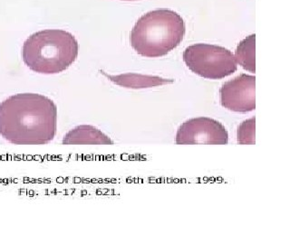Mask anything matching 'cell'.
Returning a JSON list of instances; mask_svg holds the SVG:
<instances>
[{
  "label": "cell",
  "instance_id": "cell-1",
  "mask_svg": "<svg viewBox=\"0 0 290 244\" xmlns=\"http://www.w3.org/2000/svg\"><path fill=\"white\" fill-rule=\"evenodd\" d=\"M56 129V105L44 95L20 93L0 103V135L12 144H47Z\"/></svg>",
  "mask_w": 290,
  "mask_h": 244
},
{
  "label": "cell",
  "instance_id": "cell-2",
  "mask_svg": "<svg viewBox=\"0 0 290 244\" xmlns=\"http://www.w3.org/2000/svg\"><path fill=\"white\" fill-rule=\"evenodd\" d=\"M186 32L182 17L170 9L161 8L143 15L131 29L130 42L138 54L161 57L175 49Z\"/></svg>",
  "mask_w": 290,
  "mask_h": 244
},
{
  "label": "cell",
  "instance_id": "cell-3",
  "mask_svg": "<svg viewBox=\"0 0 290 244\" xmlns=\"http://www.w3.org/2000/svg\"><path fill=\"white\" fill-rule=\"evenodd\" d=\"M78 42L69 32L47 29L26 40L22 58L32 71L42 74L59 73L69 68L78 55Z\"/></svg>",
  "mask_w": 290,
  "mask_h": 244
},
{
  "label": "cell",
  "instance_id": "cell-4",
  "mask_svg": "<svg viewBox=\"0 0 290 244\" xmlns=\"http://www.w3.org/2000/svg\"><path fill=\"white\" fill-rule=\"evenodd\" d=\"M183 61L191 71L199 76L220 80L231 75L237 70L234 54L225 47L196 44L183 52Z\"/></svg>",
  "mask_w": 290,
  "mask_h": 244
},
{
  "label": "cell",
  "instance_id": "cell-5",
  "mask_svg": "<svg viewBox=\"0 0 290 244\" xmlns=\"http://www.w3.org/2000/svg\"><path fill=\"white\" fill-rule=\"evenodd\" d=\"M228 142L229 134L225 127L218 120L207 117L184 121L176 134L178 145H227Z\"/></svg>",
  "mask_w": 290,
  "mask_h": 244
},
{
  "label": "cell",
  "instance_id": "cell-6",
  "mask_svg": "<svg viewBox=\"0 0 290 244\" xmlns=\"http://www.w3.org/2000/svg\"><path fill=\"white\" fill-rule=\"evenodd\" d=\"M220 103L225 109L247 113L256 109V77L242 73L226 81L219 90Z\"/></svg>",
  "mask_w": 290,
  "mask_h": 244
},
{
  "label": "cell",
  "instance_id": "cell-7",
  "mask_svg": "<svg viewBox=\"0 0 290 244\" xmlns=\"http://www.w3.org/2000/svg\"><path fill=\"white\" fill-rule=\"evenodd\" d=\"M63 145H113V141L100 129L90 125H80L68 131Z\"/></svg>",
  "mask_w": 290,
  "mask_h": 244
},
{
  "label": "cell",
  "instance_id": "cell-8",
  "mask_svg": "<svg viewBox=\"0 0 290 244\" xmlns=\"http://www.w3.org/2000/svg\"><path fill=\"white\" fill-rule=\"evenodd\" d=\"M111 81L128 89H144L173 83L172 79H163L158 76L142 75L138 73H124L120 75H109L103 73Z\"/></svg>",
  "mask_w": 290,
  "mask_h": 244
},
{
  "label": "cell",
  "instance_id": "cell-9",
  "mask_svg": "<svg viewBox=\"0 0 290 244\" xmlns=\"http://www.w3.org/2000/svg\"><path fill=\"white\" fill-rule=\"evenodd\" d=\"M256 34L246 37L238 44L235 59L237 63L242 66L243 69L250 73H256Z\"/></svg>",
  "mask_w": 290,
  "mask_h": 244
},
{
  "label": "cell",
  "instance_id": "cell-10",
  "mask_svg": "<svg viewBox=\"0 0 290 244\" xmlns=\"http://www.w3.org/2000/svg\"><path fill=\"white\" fill-rule=\"evenodd\" d=\"M256 117L244 120L238 126L237 138L238 144L255 145L256 143Z\"/></svg>",
  "mask_w": 290,
  "mask_h": 244
},
{
  "label": "cell",
  "instance_id": "cell-11",
  "mask_svg": "<svg viewBox=\"0 0 290 244\" xmlns=\"http://www.w3.org/2000/svg\"><path fill=\"white\" fill-rule=\"evenodd\" d=\"M122 1H137V0H122Z\"/></svg>",
  "mask_w": 290,
  "mask_h": 244
}]
</instances>
